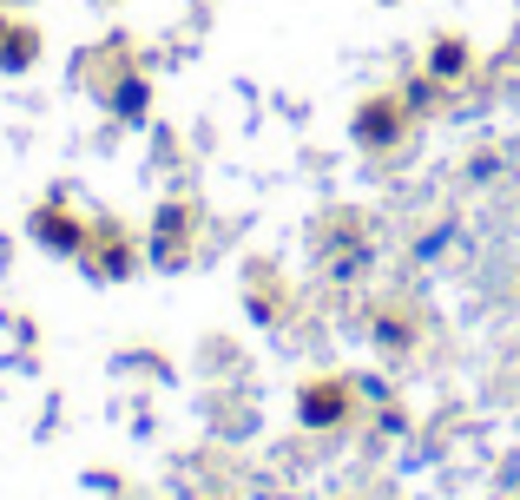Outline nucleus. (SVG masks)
Instances as JSON below:
<instances>
[{
    "mask_svg": "<svg viewBox=\"0 0 520 500\" xmlns=\"http://www.w3.org/2000/svg\"><path fill=\"white\" fill-rule=\"evenodd\" d=\"M0 53H7V60H14V66H27V60H33V33H14V40L0 33Z\"/></svg>",
    "mask_w": 520,
    "mask_h": 500,
    "instance_id": "3",
    "label": "nucleus"
},
{
    "mask_svg": "<svg viewBox=\"0 0 520 500\" xmlns=\"http://www.w3.org/2000/svg\"><path fill=\"white\" fill-rule=\"evenodd\" d=\"M395 125H389V112H363V139H389Z\"/></svg>",
    "mask_w": 520,
    "mask_h": 500,
    "instance_id": "4",
    "label": "nucleus"
},
{
    "mask_svg": "<svg viewBox=\"0 0 520 500\" xmlns=\"http://www.w3.org/2000/svg\"><path fill=\"white\" fill-rule=\"evenodd\" d=\"M435 66H442V73H461V47H455V40H448V47L435 53Z\"/></svg>",
    "mask_w": 520,
    "mask_h": 500,
    "instance_id": "5",
    "label": "nucleus"
},
{
    "mask_svg": "<svg viewBox=\"0 0 520 500\" xmlns=\"http://www.w3.org/2000/svg\"><path fill=\"white\" fill-rule=\"evenodd\" d=\"M336 408H343V395H310L303 415H310V422H336Z\"/></svg>",
    "mask_w": 520,
    "mask_h": 500,
    "instance_id": "2",
    "label": "nucleus"
},
{
    "mask_svg": "<svg viewBox=\"0 0 520 500\" xmlns=\"http://www.w3.org/2000/svg\"><path fill=\"white\" fill-rule=\"evenodd\" d=\"M40 237H47V244H60V250H73L79 244V231L66 218H40Z\"/></svg>",
    "mask_w": 520,
    "mask_h": 500,
    "instance_id": "1",
    "label": "nucleus"
}]
</instances>
